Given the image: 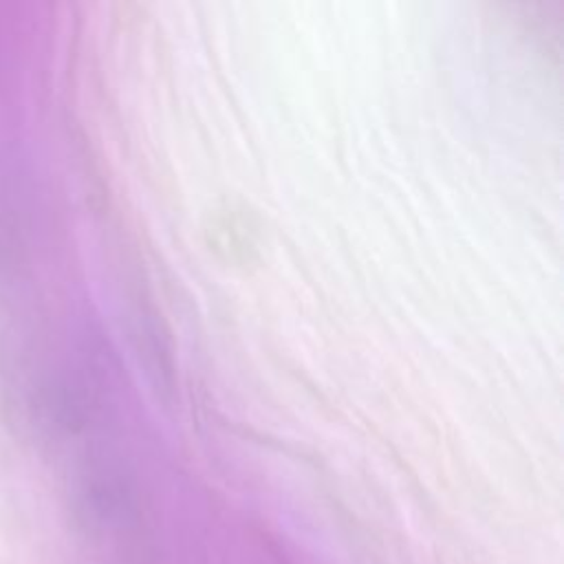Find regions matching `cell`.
I'll use <instances>...</instances> for the list:
<instances>
[{
	"label": "cell",
	"instance_id": "1",
	"mask_svg": "<svg viewBox=\"0 0 564 564\" xmlns=\"http://www.w3.org/2000/svg\"><path fill=\"white\" fill-rule=\"evenodd\" d=\"M128 322L134 355L143 366L150 386L165 403H170L176 392V364L170 333L159 311L145 297L134 295L130 300Z\"/></svg>",
	"mask_w": 564,
	"mask_h": 564
}]
</instances>
